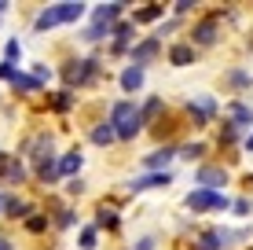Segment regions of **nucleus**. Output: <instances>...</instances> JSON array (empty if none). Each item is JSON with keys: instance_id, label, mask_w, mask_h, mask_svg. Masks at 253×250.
<instances>
[{"instance_id": "nucleus-1", "label": "nucleus", "mask_w": 253, "mask_h": 250, "mask_svg": "<svg viewBox=\"0 0 253 250\" xmlns=\"http://www.w3.org/2000/svg\"><path fill=\"white\" fill-rule=\"evenodd\" d=\"M110 122H114V136L128 140V136L139 133V110L132 107V103H114V110H110Z\"/></svg>"}, {"instance_id": "nucleus-2", "label": "nucleus", "mask_w": 253, "mask_h": 250, "mask_svg": "<svg viewBox=\"0 0 253 250\" xmlns=\"http://www.w3.org/2000/svg\"><path fill=\"white\" fill-rule=\"evenodd\" d=\"M187 206H191L195 213H202V210H224L228 199H224V195H216V192H209V188H202V192H191V195H187Z\"/></svg>"}, {"instance_id": "nucleus-3", "label": "nucleus", "mask_w": 253, "mask_h": 250, "mask_svg": "<svg viewBox=\"0 0 253 250\" xmlns=\"http://www.w3.org/2000/svg\"><path fill=\"white\" fill-rule=\"evenodd\" d=\"M165 184H169V173H151V177L132 180V192H147V188H165Z\"/></svg>"}, {"instance_id": "nucleus-4", "label": "nucleus", "mask_w": 253, "mask_h": 250, "mask_svg": "<svg viewBox=\"0 0 253 250\" xmlns=\"http://www.w3.org/2000/svg\"><path fill=\"white\" fill-rule=\"evenodd\" d=\"M121 7H125V4H103V7H95V26H110L121 15Z\"/></svg>"}, {"instance_id": "nucleus-5", "label": "nucleus", "mask_w": 253, "mask_h": 250, "mask_svg": "<svg viewBox=\"0 0 253 250\" xmlns=\"http://www.w3.org/2000/svg\"><path fill=\"white\" fill-rule=\"evenodd\" d=\"M84 15V4H59L55 7V19L59 22H74V19H81Z\"/></svg>"}, {"instance_id": "nucleus-6", "label": "nucleus", "mask_w": 253, "mask_h": 250, "mask_svg": "<svg viewBox=\"0 0 253 250\" xmlns=\"http://www.w3.org/2000/svg\"><path fill=\"white\" fill-rule=\"evenodd\" d=\"M139 85H143V70H139V66H128V70L121 74V89H125V92H136Z\"/></svg>"}, {"instance_id": "nucleus-7", "label": "nucleus", "mask_w": 253, "mask_h": 250, "mask_svg": "<svg viewBox=\"0 0 253 250\" xmlns=\"http://www.w3.org/2000/svg\"><path fill=\"white\" fill-rule=\"evenodd\" d=\"M198 184H209L213 192L216 184H224V169H198Z\"/></svg>"}, {"instance_id": "nucleus-8", "label": "nucleus", "mask_w": 253, "mask_h": 250, "mask_svg": "<svg viewBox=\"0 0 253 250\" xmlns=\"http://www.w3.org/2000/svg\"><path fill=\"white\" fill-rule=\"evenodd\" d=\"M154 51H158V41H147V45H139V48H136V63H132V66H143L147 59L154 55Z\"/></svg>"}, {"instance_id": "nucleus-9", "label": "nucleus", "mask_w": 253, "mask_h": 250, "mask_svg": "<svg viewBox=\"0 0 253 250\" xmlns=\"http://www.w3.org/2000/svg\"><path fill=\"white\" fill-rule=\"evenodd\" d=\"M213 33H216V19H206L202 26H198V33H195V37L202 41V45H209V41H213Z\"/></svg>"}, {"instance_id": "nucleus-10", "label": "nucleus", "mask_w": 253, "mask_h": 250, "mask_svg": "<svg viewBox=\"0 0 253 250\" xmlns=\"http://www.w3.org/2000/svg\"><path fill=\"white\" fill-rule=\"evenodd\" d=\"M77 169H81V154H66L59 162V173H77Z\"/></svg>"}, {"instance_id": "nucleus-11", "label": "nucleus", "mask_w": 253, "mask_h": 250, "mask_svg": "<svg viewBox=\"0 0 253 250\" xmlns=\"http://www.w3.org/2000/svg\"><path fill=\"white\" fill-rule=\"evenodd\" d=\"M172 63H176V66H184V63H191V48L187 45H176V48H172Z\"/></svg>"}, {"instance_id": "nucleus-12", "label": "nucleus", "mask_w": 253, "mask_h": 250, "mask_svg": "<svg viewBox=\"0 0 253 250\" xmlns=\"http://www.w3.org/2000/svg\"><path fill=\"white\" fill-rule=\"evenodd\" d=\"M92 140H95V144H110V140H114V129H110V125H99V129L92 133Z\"/></svg>"}, {"instance_id": "nucleus-13", "label": "nucleus", "mask_w": 253, "mask_h": 250, "mask_svg": "<svg viewBox=\"0 0 253 250\" xmlns=\"http://www.w3.org/2000/svg\"><path fill=\"white\" fill-rule=\"evenodd\" d=\"M169 158H172V151H154L151 158H147V166H151V169H158V166H165Z\"/></svg>"}, {"instance_id": "nucleus-14", "label": "nucleus", "mask_w": 253, "mask_h": 250, "mask_svg": "<svg viewBox=\"0 0 253 250\" xmlns=\"http://www.w3.org/2000/svg\"><path fill=\"white\" fill-rule=\"evenodd\" d=\"M59 19H55V7H51V11H44V15H41V19H37V30H48V26H55Z\"/></svg>"}, {"instance_id": "nucleus-15", "label": "nucleus", "mask_w": 253, "mask_h": 250, "mask_svg": "<svg viewBox=\"0 0 253 250\" xmlns=\"http://www.w3.org/2000/svg\"><path fill=\"white\" fill-rule=\"evenodd\" d=\"M216 247H220V236H216V232L202 236V250H216Z\"/></svg>"}, {"instance_id": "nucleus-16", "label": "nucleus", "mask_w": 253, "mask_h": 250, "mask_svg": "<svg viewBox=\"0 0 253 250\" xmlns=\"http://www.w3.org/2000/svg\"><path fill=\"white\" fill-rule=\"evenodd\" d=\"M81 247H84V250L95 247V228H84V232H81Z\"/></svg>"}, {"instance_id": "nucleus-17", "label": "nucleus", "mask_w": 253, "mask_h": 250, "mask_svg": "<svg viewBox=\"0 0 253 250\" xmlns=\"http://www.w3.org/2000/svg\"><path fill=\"white\" fill-rule=\"evenodd\" d=\"M231 114L239 118V122H253V110H246V107H239V103H235V107H231Z\"/></svg>"}, {"instance_id": "nucleus-18", "label": "nucleus", "mask_w": 253, "mask_h": 250, "mask_svg": "<svg viewBox=\"0 0 253 250\" xmlns=\"http://www.w3.org/2000/svg\"><path fill=\"white\" fill-rule=\"evenodd\" d=\"M114 33H118V45H125V41H128V33H132V26H128V22H121Z\"/></svg>"}, {"instance_id": "nucleus-19", "label": "nucleus", "mask_w": 253, "mask_h": 250, "mask_svg": "<svg viewBox=\"0 0 253 250\" xmlns=\"http://www.w3.org/2000/svg\"><path fill=\"white\" fill-rule=\"evenodd\" d=\"M7 210H11V217H22V213H26V202L11 199V202H7Z\"/></svg>"}, {"instance_id": "nucleus-20", "label": "nucleus", "mask_w": 253, "mask_h": 250, "mask_svg": "<svg viewBox=\"0 0 253 250\" xmlns=\"http://www.w3.org/2000/svg\"><path fill=\"white\" fill-rule=\"evenodd\" d=\"M41 177L51 180V177H55V166H51V162H41Z\"/></svg>"}, {"instance_id": "nucleus-21", "label": "nucleus", "mask_w": 253, "mask_h": 250, "mask_svg": "<svg viewBox=\"0 0 253 250\" xmlns=\"http://www.w3.org/2000/svg\"><path fill=\"white\" fill-rule=\"evenodd\" d=\"M195 154H202V144H191V148H184V158H195Z\"/></svg>"}, {"instance_id": "nucleus-22", "label": "nucleus", "mask_w": 253, "mask_h": 250, "mask_svg": "<svg viewBox=\"0 0 253 250\" xmlns=\"http://www.w3.org/2000/svg\"><path fill=\"white\" fill-rule=\"evenodd\" d=\"M0 77H11V81H15V66L11 63H0Z\"/></svg>"}, {"instance_id": "nucleus-23", "label": "nucleus", "mask_w": 253, "mask_h": 250, "mask_svg": "<svg viewBox=\"0 0 253 250\" xmlns=\"http://www.w3.org/2000/svg\"><path fill=\"white\" fill-rule=\"evenodd\" d=\"M158 110H162V100H151V103H147V118L158 114Z\"/></svg>"}, {"instance_id": "nucleus-24", "label": "nucleus", "mask_w": 253, "mask_h": 250, "mask_svg": "<svg viewBox=\"0 0 253 250\" xmlns=\"http://www.w3.org/2000/svg\"><path fill=\"white\" fill-rule=\"evenodd\" d=\"M7 180H22V166H11V169H7Z\"/></svg>"}, {"instance_id": "nucleus-25", "label": "nucleus", "mask_w": 253, "mask_h": 250, "mask_svg": "<svg viewBox=\"0 0 253 250\" xmlns=\"http://www.w3.org/2000/svg\"><path fill=\"white\" fill-rule=\"evenodd\" d=\"M0 250H11V243H7V239H0Z\"/></svg>"}, {"instance_id": "nucleus-26", "label": "nucleus", "mask_w": 253, "mask_h": 250, "mask_svg": "<svg viewBox=\"0 0 253 250\" xmlns=\"http://www.w3.org/2000/svg\"><path fill=\"white\" fill-rule=\"evenodd\" d=\"M246 148H250V151H253V136H250V140H246Z\"/></svg>"}]
</instances>
